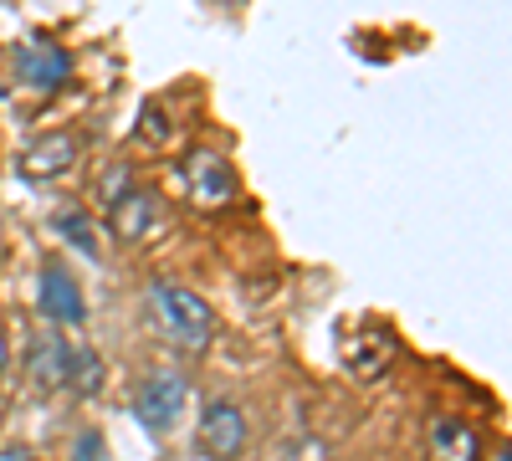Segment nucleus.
<instances>
[{"mask_svg": "<svg viewBox=\"0 0 512 461\" xmlns=\"http://www.w3.org/2000/svg\"><path fill=\"white\" fill-rule=\"evenodd\" d=\"M180 175H185V190H190V200L200 205V211H221V205H231L236 190H241L231 159L216 154V149H190Z\"/></svg>", "mask_w": 512, "mask_h": 461, "instance_id": "nucleus-3", "label": "nucleus"}, {"mask_svg": "<svg viewBox=\"0 0 512 461\" xmlns=\"http://www.w3.org/2000/svg\"><path fill=\"white\" fill-rule=\"evenodd\" d=\"M6 369H11V339H6V323H0V390H6Z\"/></svg>", "mask_w": 512, "mask_h": 461, "instance_id": "nucleus-16", "label": "nucleus"}, {"mask_svg": "<svg viewBox=\"0 0 512 461\" xmlns=\"http://www.w3.org/2000/svg\"><path fill=\"white\" fill-rule=\"evenodd\" d=\"M139 134H144V144H164L169 134H175V123H169V113L159 118V103H149V108H144V123H139Z\"/></svg>", "mask_w": 512, "mask_h": 461, "instance_id": "nucleus-13", "label": "nucleus"}, {"mask_svg": "<svg viewBox=\"0 0 512 461\" xmlns=\"http://www.w3.org/2000/svg\"><path fill=\"white\" fill-rule=\"evenodd\" d=\"M425 461H482V436L461 415H431V426H425Z\"/></svg>", "mask_w": 512, "mask_h": 461, "instance_id": "nucleus-7", "label": "nucleus"}, {"mask_svg": "<svg viewBox=\"0 0 512 461\" xmlns=\"http://www.w3.org/2000/svg\"><path fill=\"white\" fill-rule=\"evenodd\" d=\"M195 441H200V456H205V461H241V451H246V441H251V426H246L241 405L226 400V395L210 400V405L200 410Z\"/></svg>", "mask_w": 512, "mask_h": 461, "instance_id": "nucleus-4", "label": "nucleus"}, {"mask_svg": "<svg viewBox=\"0 0 512 461\" xmlns=\"http://www.w3.org/2000/svg\"><path fill=\"white\" fill-rule=\"evenodd\" d=\"M108 211H113V236H118V241H144V236L164 221V200L139 185V190H123Z\"/></svg>", "mask_w": 512, "mask_h": 461, "instance_id": "nucleus-8", "label": "nucleus"}, {"mask_svg": "<svg viewBox=\"0 0 512 461\" xmlns=\"http://www.w3.org/2000/svg\"><path fill=\"white\" fill-rule=\"evenodd\" d=\"M72 461H108V446H103V431H82L72 441Z\"/></svg>", "mask_w": 512, "mask_h": 461, "instance_id": "nucleus-14", "label": "nucleus"}, {"mask_svg": "<svg viewBox=\"0 0 512 461\" xmlns=\"http://www.w3.org/2000/svg\"><path fill=\"white\" fill-rule=\"evenodd\" d=\"M497 461H512V446H497Z\"/></svg>", "mask_w": 512, "mask_h": 461, "instance_id": "nucleus-17", "label": "nucleus"}, {"mask_svg": "<svg viewBox=\"0 0 512 461\" xmlns=\"http://www.w3.org/2000/svg\"><path fill=\"white\" fill-rule=\"evenodd\" d=\"M67 390H77V395H98L103 390V359H98V349H88V344L67 349Z\"/></svg>", "mask_w": 512, "mask_h": 461, "instance_id": "nucleus-12", "label": "nucleus"}, {"mask_svg": "<svg viewBox=\"0 0 512 461\" xmlns=\"http://www.w3.org/2000/svg\"><path fill=\"white\" fill-rule=\"evenodd\" d=\"M16 77L26 82L31 93H57L67 88V77H72V57L57 47L52 36H26L21 47H16Z\"/></svg>", "mask_w": 512, "mask_h": 461, "instance_id": "nucleus-6", "label": "nucleus"}, {"mask_svg": "<svg viewBox=\"0 0 512 461\" xmlns=\"http://www.w3.org/2000/svg\"><path fill=\"white\" fill-rule=\"evenodd\" d=\"M190 400V385H185V374L180 369H154L139 380L134 390V421L149 431V436H169L180 421V410Z\"/></svg>", "mask_w": 512, "mask_h": 461, "instance_id": "nucleus-2", "label": "nucleus"}, {"mask_svg": "<svg viewBox=\"0 0 512 461\" xmlns=\"http://www.w3.org/2000/svg\"><path fill=\"white\" fill-rule=\"evenodd\" d=\"M149 313H154V328L185 354H200L216 339V313H210V303L200 292H190L185 282L154 277L149 282Z\"/></svg>", "mask_w": 512, "mask_h": 461, "instance_id": "nucleus-1", "label": "nucleus"}, {"mask_svg": "<svg viewBox=\"0 0 512 461\" xmlns=\"http://www.w3.org/2000/svg\"><path fill=\"white\" fill-rule=\"evenodd\" d=\"M67 339L57 328L36 333L31 339V354H26V369H31V385L36 390H67Z\"/></svg>", "mask_w": 512, "mask_h": 461, "instance_id": "nucleus-9", "label": "nucleus"}, {"mask_svg": "<svg viewBox=\"0 0 512 461\" xmlns=\"http://www.w3.org/2000/svg\"><path fill=\"white\" fill-rule=\"evenodd\" d=\"M52 231H57L72 251H82V257H103V246H98V226H93V216L82 211V205H62V211L52 216Z\"/></svg>", "mask_w": 512, "mask_h": 461, "instance_id": "nucleus-11", "label": "nucleus"}, {"mask_svg": "<svg viewBox=\"0 0 512 461\" xmlns=\"http://www.w3.org/2000/svg\"><path fill=\"white\" fill-rule=\"evenodd\" d=\"M36 308L52 328H82L88 323V298H82V282L62 267V262H41L36 272Z\"/></svg>", "mask_w": 512, "mask_h": 461, "instance_id": "nucleus-5", "label": "nucleus"}, {"mask_svg": "<svg viewBox=\"0 0 512 461\" xmlns=\"http://www.w3.org/2000/svg\"><path fill=\"white\" fill-rule=\"evenodd\" d=\"M0 461H36V451L21 446V441H6V446H0Z\"/></svg>", "mask_w": 512, "mask_h": 461, "instance_id": "nucleus-15", "label": "nucleus"}, {"mask_svg": "<svg viewBox=\"0 0 512 461\" xmlns=\"http://www.w3.org/2000/svg\"><path fill=\"white\" fill-rule=\"evenodd\" d=\"M77 154H82L77 134H47V139H36V144L26 149L21 170H26L31 180H57V175H67L72 164H77Z\"/></svg>", "mask_w": 512, "mask_h": 461, "instance_id": "nucleus-10", "label": "nucleus"}]
</instances>
